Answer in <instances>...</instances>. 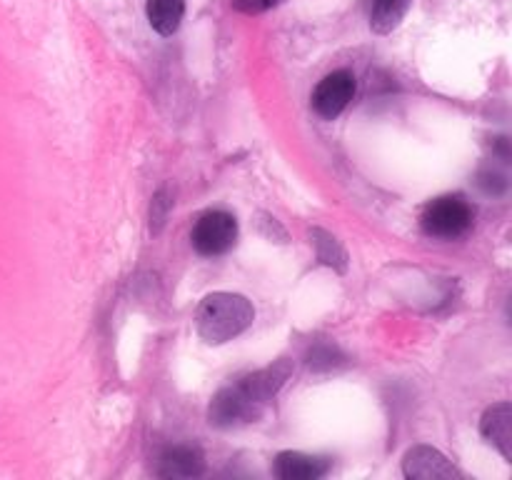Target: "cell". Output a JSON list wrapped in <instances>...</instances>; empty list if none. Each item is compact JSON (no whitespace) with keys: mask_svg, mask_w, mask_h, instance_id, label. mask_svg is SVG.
<instances>
[{"mask_svg":"<svg viewBox=\"0 0 512 480\" xmlns=\"http://www.w3.org/2000/svg\"><path fill=\"white\" fill-rule=\"evenodd\" d=\"M255 310L250 300L240 293H210L195 313V328L198 335L210 345H223L238 338L240 333L253 325Z\"/></svg>","mask_w":512,"mask_h":480,"instance_id":"6da1fadb","label":"cell"},{"mask_svg":"<svg viewBox=\"0 0 512 480\" xmlns=\"http://www.w3.org/2000/svg\"><path fill=\"white\" fill-rule=\"evenodd\" d=\"M420 225L435 240H458L473 228V208L460 195H443L423 210Z\"/></svg>","mask_w":512,"mask_h":480,"instance_id":"7a4b0ae2","label":"cell"},{"mask_svg":"<svg viewBox=\"0 0 512 480\" xmlns=\"http://www.w3.org/2000/svg\"><path fill=\"white\" fill-rule=\"evenodd\" d=\"M190 240L200 255H208V258L225 255L238 240V220L225 210H208L193 225Z\"/></svg>","mask_w":512,"mask_h":480,"instance_id":"3957f363","label":"cell"},{"mask_svg":"<svg viewBox=\"0 0 512 480\" xmlns=\"http://www.w3.org/2000/svg\"><path fill=\"white\" fill-rule=\"evenodd\" d=\"M265 405L255 403L240 385H230L223 388L208 408V420L215 428H238V425L253 423L263 415Z\"/></svg>","mask_w":512,"mask_h":480,"instance_id":"277c9868","label":"cell"},{"mask_svg":"<svg viewBox=\"0 0 512 480\" xmlns=\"http://www.w3.org/2000/svg\"><path fill=\"white\" fill-rule=\"evenodd\" d=\"M355 88H358V83H355V75L350 70H335L320 80L310 103L320 118L335 120L355 98Z\"/></svg>","mask_w":512,"mask_h":480,"instance_id":"5b68a950","label":"cell"},{"mask_svg":"<svg viewBox=\"0 0 512 480\" xmlns=\"http://www.w3.org/2000/svg\"><path fill=\"white\" fill-rule=\"evenodd\" d=\"M403 470L408 478L415 480H453L460 478L455 465L445 458L440 450L430 448V445H415L408 450L403 460Z\"/></svg>","mask_w":512,"mask_h":480,"instance_id":"8992f818","label":"cell"},{"mask_svg":"<svg viewBox=\"0 0 512 480\" xmlns=\"http://www.w3.org/2000/svg\"><path fill=\"white\" fill-rule=\"evenodd\" d=\"M290 373H293V363H290V360H278L275 365H268V368L245 375L238 385L255 400V403L268 405L270 400L278 395V390L283 388L285 380L290 378Z\"/></svg>","mask_w":512,"mask_h":480,"instance_id":"52a82bcc","label":"cell"},{"mask_svg":"<svg viewBox=\"0 0 512 480\" xmlns=\"http://www.w3.org/2000/svg\"><path fill=\"white\" fill-rule=\"evenodd\" d=\"M205 470V455L195 445H175L160 455V478H198Z\"/></svg>","mask_w":512,"mask_h":480,"instance_id":"ba28073f","label":"cell"},{"mask_svg":"<svg viewBox=\"0 0 512 480\" xmlns=\"http://www.w3.org/2000/svg\"><path fill=\"white\" fill-rule=\"evenodd\" d=\"M273 470L280 480H318L328 475L330 458H315V455L285 450L275 458Z\"/></svg>","mask_w":512,"mask_h":480,"instance_id":"9c48e42d","label":"cell"},{"mask_svg":"<svg viewBox=\"0 0 512 480\" xmlns=\"http://www.w3.org/2000/svg\"><path fill=\"white\" fill-rule=\"evenodd\" d=\"M480 433L490 445L500 450L505 458L512 460V405L498 403L485 410L480 420Z\"/></svg>","mask_w":512,"mask_h":480,"instance_id":"30bf717a","label":"cell"},{"mask_svg":"<svg viewBox=\"0 0 512 480\" xmlns=\"http://www.w3.org/2000/svg\"><path fill=\"white\" fill-rule=\"evenodd\" d=\"M145 15H148L150 28L158 35L178 33L185 15V0H148L145 3Z\"/></svg>","mask_w":512,"mask_h":480,"instance_id":"8fae6325","label":"cell"},{"mask_svg":"<svg viewBox=\"0 0 512 480\" xmlns=\"http://www.w3.org/2000/svg\"><path fill=\"white\" fill-rule=\"evenodd\" d=\"M413 0H373L370 8V28L378 35H388L403 23Z\"/></svg>","mask_w":512,"mask_h":480,"instance_id":"7c38bea8","label":"cell"},{"mask_svg":"<svg viewBox=\"0 0 512 480\" xmlns=\"http://www.w3.org/2000/svg\"><path fill=\"white\" fill-rule=\"evenodd\" d=\"M310 238H313L315 248H318V258L323 260L325 265L340 270V273H345V270H348V253H345L343 245H340L333 235L325 233V230H320V228H313Z\"/></svg>","mask_w":512,"mask_h":480,"instance_id":"4fadbf2b","label":"cell"},{"mask_svg":"<svg viewBox=\"0 0 512 480\" xmlns=\"http://www.w3.org/2000/svg\"><path fill=\"white\" fill-rule=\"evenodd\" d=\"M335 358H338V348H333V345H318V348H313V353L308 355V363L310 368L315 370H328L338 363Z\"/></svg>","mask_w":512,"mask_h":480,"instance_id":"5bb4252c","label":"cell"},{"mask_svg":"<svg viewBox=\"0 0 512 480\" xmlns=\"http://www.w3.org/2000/svg\"><path fill=\"white\" fill-rule=\"evenodd\" d=\"M168 208H170V200H165V190H160L153 200V208H150V228H153V233H158V230L163 228Z\"/></svg>","mask_w":512,"mask_h":480,"instance_id":"9a60e30c","label":"cell"},{"mask_svg":"<svg viewBox=\"0 0 512 480\" xmlns=\"http://www.w3.org/2000/svg\"><path fill=\"white\" fill-rule=\"evenodd\" d=\"M280 0H230V5H233L235 10H240V13L245 15H258V13H265V10L275 8Z\"/></svg>","mask_w":512,"mask_h":480,"instance_id":"2e32d148","label":"cell"}]
</instances>
